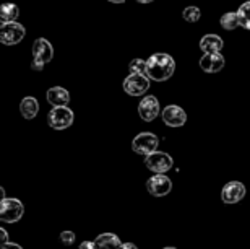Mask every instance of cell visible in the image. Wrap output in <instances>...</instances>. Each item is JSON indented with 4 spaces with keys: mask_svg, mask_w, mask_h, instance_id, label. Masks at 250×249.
<instances>
[{
    "mask_svg": "<svg viewBox=\"0 0 250 249\" xmlns=\"http://www.w3.org/2000/svg\"><path fill=\"white\" fill-rule=\"evenodd\" d=\"M174 70H176V62L169 54H153L146 61V75L151 80L166 82L174 75Z\"/></svg>",
    "mask_w": 250,
    "mask_h": 249,
    "instance_id": "6da1fadb",
    "label": "cell"
},
{
    "mask_svg": "<svg viewBox=\"0 0 250 249\" xmlns=\"http://www.w3.org/2000/svg\"><path fill=\"white\" fill-rule=\"evenodd\" d=\"M24 213V207L18 199L5 197L0 201V220L3 223H17L21 220Z\"/></svg>",
    "mask_w": 250,
    "mask_h": 249,
    "instance_id": "7a4b0ae2",
    "label": "cell"
},
{
    "mask_svg": "<svg viewBox=\"0 0 250 249\" xmlns=\"http://www.w3.org/2000/svg\"><path fill=\"white\" fill-rule=\"evenodd\" d=\"M73 111L67 106H54L47 114V124L56 131H63L73 124Z\"/></svg>",
    "mask_w": 250,
    "mask_h": 249,
    "instance_id": "3957f363",
    "label": "cell"
},
{
    "mask_svg": "<svg viewBox=\"0 0 250 249\" xmlns=\"http://www.w3.org/2000/svg\"><path fill=\"white\" fill-rule=\"evenodd\" d=\"M149 80L146 73H130L124 80V91L130 96H143L149 90Z\"/></svg>",
    "mask_w": 250,
    "mask_h": 249,
    "instance_id": "277c9868",
    "label": "cell"
},
{
    "mask_svg": "<svg viewBox=\"0 0 250 249\" xmlns=\"http://www.w3.org/2000/svg\"><path fill=\"white\" fill-rule=\"evenodd\" d=\"M159 147V138L153 132H142L133 138L132 148L135 153L143 157H148L149 153L156 152Z\"/></svg>",
    "mask_w": 250,
    "mask_h": 249,
    "instance_id": "5b68a950",
    "label": "cell"
},
{
    "mask_svg": "<svg viewBox=\"0 0 250 249\" xmlns=\"http://www.w3.org/2000/svg\"><path fill=\"white\" fill-rule=\"evenodd\" d=\"M145 165H146V168L149 169V171H153L156 174H164V173H167L169 169L172 168L174 160H172V157L169 155V153L156 150V152L149 153V155L146 157Z\"/></svg>",
    "mask_w": 250,
    "mask_h": 249,
    "instance_id": "8992f818",
    "label": "cell"
},
{
    "mask_svg": "<svg viewBox=\"0 0 250 249\" xmlns=\"http://www.w3.org/2000/svg\"><path fill=\"white\" fill-rule=\"evenodd\" d=\"M24 33H26L24 31V26L17 22L2 23V26H0V41L5 46H15V44L21 43Z\"/></svg>",
    "mask_w": 250,
    "mask_h": 249,
    "instance_id": "52a82bcc",
    "label": "cell"
},
{
    "mask_svg": "<svg viewBox=\"0 0 250 249\" xmlns=\"http://www.w3.org/2000/svg\"><path fill=\"white\" fill-rule=\"evenodd\" d=\"M146 189L154 197H164L172 191V181L164 174H154L146 181Z\"/></svg>",
    "mask_w": 250,
    "mask_h": 249,
    "instance_id": "ba28073f",
    "label": "cell"
},
{
    "mask_svg": "<svg viewBox=\"0 0 250 249\" xmlns=\"http://www.w3.org/2000/svg\"><path fill=\"white\" fill-rule=\"evenodd\" d=\"M161 117H163V122L169 127H182L184 124L187 122L186 111H184L181 106H177V104H169V106L164 108L161 113Z\"/></svg>",
    "mask_w": 250,
    "mask_h": 249,
    "instance_id": "9c48e42d",
    "label": "cell"
},
{
    "mask_svg": "<svg viewBox=\"0 0 250 249\" xmlns=\"http://www.w3.org/2000/svg\"><path fill=\"white\" fill-rule=\"evenodd\" d=\"M54 57V47L52 44L44 38H39L34 41L33 44V61L38 62V64H42L46 66L52 61Z\"/></svg>",
    "mask_w": 250,
    "mask_h": 249,
    "instance_id": "30bf717a",
    "label": "cell"
},
{
    "mask_svg": "<svg viewBox=\"0 0 250 249\" xmlns=\"http://www.w3.org/2000/svg\"><path fill=\"white\" fill-rule=\"evenodd\" d=\"M159 101L156 96H145L138 104V116L143 119L145 122H151L159 116Z\"/></svg>",
    "mask_w": 250,
    "mask_h": 249,
    "instance_id": "8fae6325",
    "label": "cell"
},
{
    "mask_svg": "<svg viewBox=\"0 0 250 249\" xmlns=\"http://www.w3.org/2000/svg\"><path fill=\"white\" fill-rule=\"evenodd\" d=\"M246 197V186L239 181H231L223 187L221 199L224 204H237Z\"/></svg>",
    "mask_w": 250,
    "mask_h": 249,
    "instance_id": "7c38bea8",
    "label": "cell"
},
{
    "mask_svg": "<svg viewBox=\"0 0 250 249\" xmlns=\"http://www.w3.org/2000/svg\"><path fill=\"white\" fill-rule=\"evenodd\" d=\"M224 66H226V61H224L221 52H208V54H203V57L200 59V67L207 73L221 72Z\"/></svg>",
    "mask_w": 250,
    "mask_h": 249,
    "instance_id": "4fadbf2b",
    "label": "cell"
},
{
    "mask_svg": "<svg viewBox=\"0 0 250 249\" xmlns=\"http://www.w3.org/2000/svg\"><path fill=\"white\" fill-rule=\"evenodd\" d=\"M46 98L52 106H67V104L70 103V93L62 87L49 88Z\"/></svg>",
    "mask_w": 250,
    "mask_h": 249,
    "instance_id": "5bb4252c",
    "label": "cell"
},
{
    "mask_svg": "<svg viewBox=\"0 0 250 249\" xmlns=\"http://www.w3.org/2000/svg\"><path fill=\"white\" fill-rule=\"evenodd\" d=\"M38 111H39V103L34 96H26L21 99V103H20V113H21V116L24 119L31 121V119L36 117Z\"/></svg>",
    "mask_w": 250,
    "mask_h": 249,
    "instance_id": "9a60e30c",
    "label": "cell"
},
{
    "mask_svg": "<svg viewBox=\"0 0 250 249\" xmlns=\"http://www.w3.org/2000/svg\"><path fill=\"white\" fill-rule=\"evenodd\" d=\"M224 46L223 39L218 36V34H207V36L202 38L200 41V47L205 54L208 52H221V49Z\"/></svg>",
    "mask_w": 250,
    "mask_h": 249,
    "instance_id": "2e32d148",
    "label": "cell"
},
{
    "mask_svg": "<svg viewBox=\"0 0 250 249\" xmlns=\"http://www.w3.org/2000/svg\"><path fill=\"white\" fill-rule=\"evenodd\" d=\"M96 249H119L121 248V238L114 233H101L96 240H94Z\"/></svg>",
    "mask_w": 250,
    "mask_h": 249,
    "instance_id": "e0dca14e",
    "label": "cell"
},
{
    "mask_svg": "<svg viewBox=\"0 0 250 249\" xmlns=\"http://www.w3.org/2000/svg\"><path fill=\"white\" fill-rule=\"evenodd\" d=\"M20 17V8L15 3H3L0 7V20L2 23H10V22H17V18Z\"/></svg>",
    "mask_w": 250,
    "mask_h": 249,
    "instance_id": "ac0fdd59",
    "label": "cell"
},
{
    "mask_svg": "<svg viewBox=\"0 0 250 249\" xmlns=\"http://www.w3.org/2000/svg\"><path fill=\"white\" fill-rule=\"evenodd\" d=\"M219 23H221V26L224 29H228V31H234L237 26H241L239 24V17H237V12H228L224 13L221 20H219Z\"/></svg>",
    "mask_w": 250,
    "mask_h": 249,
    "instance_id": "d6986e66",
    "label": "cell"
},
{
    "mask_svg": "<svg viewBox=\"0 0 250 249\" xmlns=\"http://www.w3.org/2000/svg\"><path fill=\"white\" fill-rule=\"evenodd\" d=\"M237 17H239V24L244 29H250V0L244 2L237 10Z\"/></svg>",
    "mask_w": 250,
    "mask_h": 249,
    "instance_id": "ffe728a7",
    "label": "cell"
},
{
    "mask_svg": "<svg viewBox=\"0 0 250 249\" xmlns=\"http://www.w3.org/2000/svg\"><path fill=\"white\" fill-rule=\"evenodd\" d=\"M182 17H184V20H186V22H188V23H197L198 20L202 18V12H200V8H198V7H193V5H190V7L184 8Z\"/></svg>",
    "mask_w": 250,
    "mask_h": 249,
    "instance_id": "44dd1931",
    "label": "cell"
},
{
    "mask_svg": "<svg viewBox=\"0 0 250 249\" xmlns=\"http://www.w3.org/2000/svg\"><path fill=\"white\" fill-rule=\"evenodd\" d=\"M128 72L130 73H146V61L143 59H133L128 64Z\"/></svg>",
    "mask_w": 250,
    "mask_h": 249,
    "instance_id": "7402d4cb",
    "label": "cell"
},
{
    "mask_svg": "<svg viewBox=\"0 0 250 249\" xmlns=\"http://www.w3.org/2000/svg\"><path fill=\"white\" fill-rule=\"evenodd\" d=\"M75 233L73 231H62L61 233V241H62V245L65 246H72L73 243H75Z\"/></svg>",
    "mask_w": 250,
    "mask_h": 249,
    "instance_id": "603a6c76",
    "label": "cell"
},
{
    "mask_svg": "<svg viewBox=\"0 0 250 249\" xmlns=\"http://www.w3.org/2000/svg\"><path fill=\"white\" fill-rule=\"evenodd\" d=\"M80 249H96V245H94V241H83L80 245Z\"/></svg>",
    "mask_w": 250,
    "mask_h": 249,
    "instance_id": "cb8c5ba5",
    "label": "cell"
},
{
    "mask_svg": "<svg viewBox=\"0 0 250 249\" xmlns=\"http://www.w3.org/2000/svg\"><path fill=\"white\" fill-rule=\"evenodd\" d=\"M2 249H23L20 245H17V243H5V245L2 246Z\"/></svg>",
    "mask_w": 250,
    "mask_h": 249,
    "instance_id": "d4e9b609",
    "label": "cell"
},
{
    "mask_svg": "<svg viewBox=\"0 0 250 249\" xmlns=\"http://www.w3.org/2000/svg\"><path fill=\"white\" fill-rule=\"evenodd\" d=\"M119 249H138V248L135 246L133 243H122L121 248H119Z\"/></svg>",
    "mask_w": 250,
    "mask_h": 249,
    "instance_id": "484cf974",
    "label": "cell"
},
{
    "mask_svg": "<svg viewBox=\"0 0 250 249\" xmlns=\"http://www.w3.org/2000/svg\"><path fill=\"white\" fill-rule=\"evenodd\" d=\"M31 67H33V70H36V72H41L42 70V68H44V66H42V64H38V62H31Z\"/></svg>",
    "mask_w": 250,
    "mask_h": 249,
    "instance_id": "4316f807",
    "label": "cell"
},
{
    "mask_svg": "<svg viewBox=\"0 0 250 249\" xmlns=\"http://www.w3.org/2000/svg\"><path fill=\"white\" fill-rule=\"evenodd\" d=\"M0 231H2V243L5 245V243H8V235H7V231H5V228H2Z\"/></svg>",
    "mask_w": 250,
    "mask_h": 249,
    "instance_id": "83f0119b",
    "label": "cell"
},
{
    "mask_svg": "<svg viewBox=\"0 0 250 249\" xmlns=\"http://www.w3.org/2000/svg\"><path fill=\"white\" fill-rule=\"evenodd\" d=\"M138 3H151V2H154V0H137Z\"/></svg>",
    "mask_w": 250,
    "mask_h": 249,
    "instance_id": "f1b7e54d",
    "label": "cell"
},
{
    "mask_svg": "<svg viewBox=\"0 0 250 249\" xmlns=\"http://www.w3.org/2000/svg\"><path fill=\"white\" fill-rule=\"evenodd\" d=\"M109 2H112V3H124V2H127V0H109Z\"/></svg>",
    "mask_w": 250,
    "mask_h": 249,
    "instance_id": "f546056e",
    "label": "cell"
},
{
    "mask_svg": "<svg viewBox=\"0 0 250 249\" xmlns=\"http://www.w3.org/2000/svg\"><path fill=\"white\" fill-rule=\"evenodd\" d=\"M163 249H177V248H174V246H166V248H163Z\"/></svg>",
    "mask_w": 250,
    "mask_h": 249,
    "instance_id": "4dcf8cb0",
    "label": "cell"
}]
</instances>
